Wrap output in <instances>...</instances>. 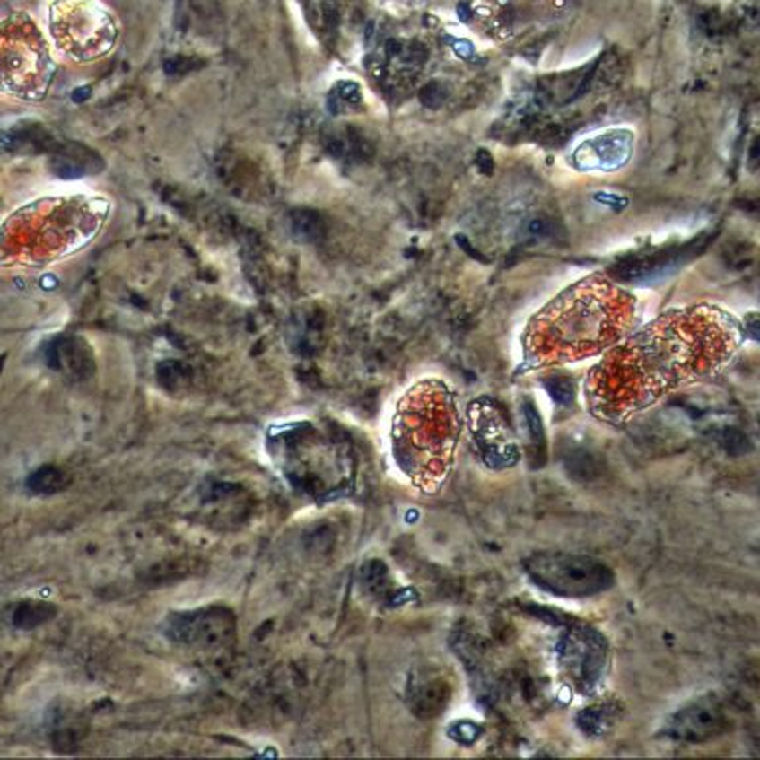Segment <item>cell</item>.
Listing matches in <instances>:
<instances>
[{
    "instance_id": "6",
    "label": "cell",
    "mask_w": 760,
    "mask_h": 760,
    "mask_svg": "<svg viewBox=\"0 0 760 760\" xmlns=\"http://www.w3.org/2000/svg\"><path fill=\"white\" fill-rule=\"evenodd\" d=\"M44 31L57 56L83 66L109 57L121 40L119 18L101 0H50Z\"/></svg>"
},
{
    "instance_id": "10",
    "label": "cell",
    "mask_w": 760,
    "mask_h": 760,
    "mask_svg": "<svg viewBox=\"0 0 760 760\" xmlns=\"http://www.w3.org/2000/svg\"><path fill=\"white\" fill-rule=\"evenodd\" d=\"M444 100H446V88L438 82L428 83L424 92H422V101H424L428 108H438Z\"/></svg>"
},
{
    "instance_id": "13",
    "label": "cell",
    "mask_w": 760,
    "mask_h": 760,
    "mask_svg": "<svg viewBox=\"0 0 760 760\" xmlns=\"http://www.w3.org/2000/svg\"><path fill=\"white\" fill-rule=\"evenodd\" d=\"M476 162H477V167H479L481 172H484V175H489V172L494 170V161H492V155H489L487 151H479Z\"/></svg>"
},
{
    "instance_id": "3",
    "label": "cell",
    "mask_w": 760,
    "mask_h": 760,
    "mask_svg": "<svg viewBox=\"0 0 760 760\" xmlns=\"http://www.w3.org/2000/svg\"><path fill=\"white\" fill-rule=\"evenodd\" d=\"M113 200L75 187L38 197L0 223V267L44 269L82 254L101 236Z\"/></svg>"
},
{
    "instance_id": "2",
    "label": "cell",
    "mask_w": 760,
    "mask_h": 760,
    "mask_svg": "<svg viewBox=\"0 0 760 760\" xmlns=\"http://www.w3.org/2000/svg\"><path fill=\"white\" fill-rule=\"evenodd\" d=\"M633 317V297L600 277H590L556 297L527 325L525 363L543 369L589 359L626 336Z\"/></svg>"
},
{
    "instance_id": "9",
    "label": "cell",
    "mask_w": 760,
    "mask_h": 760,
    "mask_svg": "<svg viewBox=\"0 0 760 760\" xmlns=\"http://www.w3.org/2000/svg\"><path fill=\"white\" fill-rule=\"evenodd\" d=\"M604 648L600 638L594 633H582L581 638H571L566 650V669L574 677L582 691H590L602 677Z\"/></svg>"
},
{
    "instance_id": "7",
    "label": "cell",
    "mask_w": 760,
    "mask_h": 760,
    "mask_svg": "<svg viewBox=\"0 0 760 760\" xmlns=\"http://www.w3.org/2000/svg\"><path fill=\"white\" fill-rule=\"evenodd\" d=\"M525 571L543 590L564 598H586L614 584V574L608 566L584 555H533L525 561Z\"/></svg>"
},
{
    "instance_id": "4",
    "label": "cell",
    "mask_w": 760,
    "mask_h": 760,
    "mask_svg": "<svg viewBox=\"0 0 760 760\" xmlns=\"http://www.w3.org/2000/svg\"><path fill=\"white\" fill-rule=\"evenodd\" d=\"M459 434L454 392L441 380H422L398 400L392 416L394 461L422 494H438L454 467Z\"/></svg>"
},
{
    "instance_id": "8",
    "label": "cell",
    "mask_w": 760,
    "mask_h": 760,
    "mask_svg": "<svg viewBox=\"0 0 760 760\" xmlns=\"http://www.w3.org/2000/svg\"><path fill=\"white\" fill-rule=\"evenodd\" d=\"M471 434L485 464L494 469L513 466L519 459L515 438L509 430L503 414L494 408L487 400L474 402L469 408Z\"/></svg>"
},
{
    "instance_id": "1",
    "label": "cell",
    "mask_w": 760,
    "mask_h": 760,
    "mask_svg": "<svg viewBox=\"0 0 760 760\" xmlns=\"http://www.w3.org/2000/svg\"><path fill=\"white\" fill-rule=\"evenodd\" d=\"M738 345V327L713 307L671 311L616 347L584 384L586 406L620 426L668 392L721 367Z\"/></svg>"
},
{
    "instance_id": "11",
    "label": "cell",
    "mask_w": 760,
    "mask_h": 760,
    "mask_svg": "<svg viewBox=\"0 0 760 760\" xmlns=\"http://www.w3.org/2000/svg\"><path fill=\"white\" fill-rule=\"evenodd\" d=\"M548 392H551V397L559 402H569L572 398V387L564 379H555V382L546 384Z\"/></svg>"
},
{
    "instance_id": "5",
    "label": "cell",
    "mask_w": 760,
    "mask_h": 760,
    "mask_svg": "<svg viewBox=\"0 0 760 760\" xmlns=\"http://www.w3.org/2000/svg\"><path fill=\"white\" fill-rule=\"evenodd\" d=\"M56 52L34 18L16 11L0 18V95L40 103L56 80Z\"/></svg>"
},
{
    "instance_id": "12",
    "label": "cell",
    "mask_w": 760,
    "mask_h": 760,
    "mask_svg": "<svg viewBox=\"0 0 760 760\" xmlns=\"http://www.w3.org/2000/svg\"><path fill=\"white\" fill-rule=\"evenodd\" d=\"M529 232H531L533 236H538V238L551 236V232H553V224L548 223V220L537 218V220H533L531 224H529Z\"/></svg>"
}]
</instances>
